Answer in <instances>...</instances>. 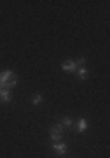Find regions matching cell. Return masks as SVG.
Listing matches in <instances>:
<instances>
[{"label": "cell", "instance_id": "obj_1", "mask_svg": "<svg viewBox=\"0 0 110 158\" xmlns=\"http://www.w3.org/2000/svg\"><path fill=\"white\" fill-rule=\"evenodd\" d=\"M16 83H18L16 74H12L11 70H4V72L0 74V85H2V88H11V86H16Z\"/></svg>", "mask_w": 110, "mask_h": 158}, {"label": "cell", "instance_id": "obj_2", "mask_svg": "<svg viewBox=\"0 0 110 158\" xmlns=\"http://www.w3.org/2000/svg\"><path fill=\"white\" fill-rule=\"evenodd\" d=\"M49 135L54 142H60L61 137H63V127H61V125H53L49 128Z\"/></svg>", "mask_w": 110, "mask_h": 158}, {"label": "cell", "instance_id": "obj_3", "mask_svg": "<svg viewBox=\"0 0 110 158\" xmlns=\"http://www.w3.org/2000/svg\"><path fill=\"white\" fill-rule=\"evenodd\" d=\"M61 69H63V70H66V72H75V70H77V65H75V62L68 60V62L61 63Z\"/></svg>", "mask_w": 110, "mask_h": 158}, {"label": "cell", "instance_id": "obj_4", "mask_svg": "<svg viewBox=\"0 0 110 158\" xmlns=\"http://www.w3.org/2000/svg\"><path fill=\"white\" fill-rule=\"evenodd\" d=\"M9 100H11V91H9V88H2L0 90V102L7 104Z\"/></svg>", "mask_w": 110, "mask_h": 158}, {"label": "cell", "instance_id": "obj_5", "mask_svg": "<svg viewBox=\"0 0 110 158\" xmlns=\"http://www.w3.org/2000/svg\"><path fill=\"white\" fill-rule=\"evenodd\" d=\"M53 149H54L56 153H60V155H65L66 153V144H63V142H54V144H53Z\"/></svg>", "mask_w": 110, "mask_h": 158}, {"label": "cell", "instance_id": "obj_6", "mask_svg": "<svg viewBox=\"0 0 110 158\" xmlns=\"http://www.w3.org/2000/svg\"><path fill=\"white\" fill-rule=\"evenodd\" d=\"M75 72H77V77L79 79H88L89 77V72H88V69H86V67H79Z\"/></svg>", "mask_w": 110, "mask_h": 158}, {"label": "cell", "instance_id": "obj_7", "mask_svg": "<svg viewBox=\"0 0 110 158\" xmlns=\"http://www.w3.org/2000/svg\"><path fill=\"white\" fill-rule=\"evenodd\" d=\"M88 130V121L86 119H79V125H77V132H86Z\"/></svg>", "mask_w": 110, "mask_h": 158}, {"label": "cell", "instance_id": "obj_8", "mask_svg": "<svg viewBox=\"0 0 110 158\" xmlns=\"http://www.w3.org/2000/svg\"><path fill=\"white\" fill-rule=\"evenodd\" d=\"M32 104H33V106H40V104H42V95H40V93H37V95H33Z\"/></svg>", "mask_w": 110, "mask_h": 158}, {"label": "cell", "instance_id": "obj_9", "mask_svg": "<svg viewBox=\"0 0 110 158\" xmlns=\"http://www.w3.org/2000/svg\"><path fill=\"white\" fill-rule=\"evenodd\" d=\"M61 127H72V119L68 118V116H65L63 121H61Z\"/></svg>", "mask_w": 110, "mask_h": 158}, {"label": "cell", "instance_id": "obj_10", "mask_svg": "<svg viewBox=\"0 0 110 158\" xmlns=\"http://www.w3.org/2000/svg\"><path fill=\"white\" fill-rule=\"evenodd\" d=\"M84 62H86V58H77V62H75V65H79V67H81V65H82Z\"/></svg>", "mask_w": 110, "mask_h": 158}, {"label": "cell", "instance_id": "obj_11", "mask_svg": "<svg viewBox=\"0 0 110 158\" xmlns=\"http://www.w3.org/2000/svg\"><path fill=\"white\" fill-rule=\"evenodd\" d=\"M0 90H2V85H0Z\"/></svg>", "mask_w": 110, "mask_h": 158}]
</instances>
